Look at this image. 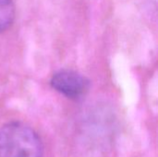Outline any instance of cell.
<instances>
[{
  "label": "cell",
  "instance_id": "cell-3",
  "mask_svg": "<svg viewBox=\"0 0 158 157\" xmlns=\"http://www.w3.org/2000/svg\"><path fill=\"white\" fill-rule=\"evenodd\" d=\"M15 16L16 9L13 0H0V33L12 25Z\"/></svg>",
  "mask_w": 158,
  "mask_h": 157
},
{
  "label": "cell",
  "instance_id": "cell-1",
  "mask_svg": "<svg viewBox=\"0 0 158 157\" xmlns=\"http://www.w3.org/2000/svg\"><path fill=\"white\" fill-rule=\"evenodd\" d=\"M39 135L28 125L13 121L0 129V157H43Z\"/></svg>",
  "mask_w": 158,
  "mask_h": 157
},
{
  "label": "cell",
  "instance_id": "cell-2",
  "mask_svg": "<svg viewBox=\"0 0 158 157\" xmlns=\"http://www.w3.org/2000/svg\"><path fill=\"white\" fill-rule=\"evenodd\" d=\"M50 84L54 90L73 100L82 98L90 89L89 80L71 69H61L56 72L51 78Z\"/></svg>",
  "mask_w": 158,
  "mask_h": 157
}]
</instances>
